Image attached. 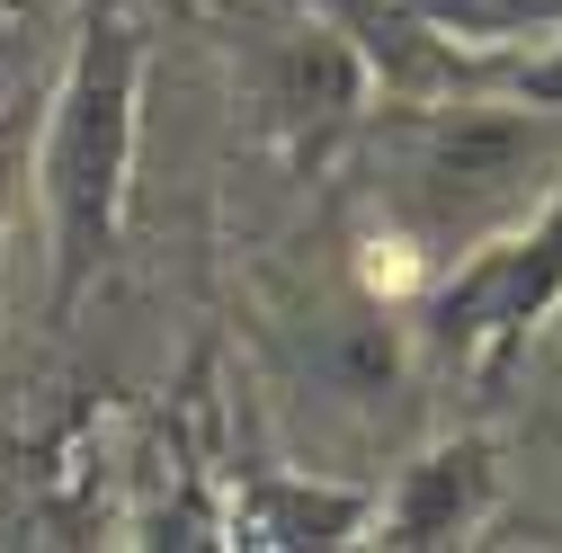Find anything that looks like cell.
<instances>
[{"label": "cell", "instance_id": "cell-1", "mask_svg": "<svg viewBox=\"0 0 562 553\" xmlns=\"http://www.w3.org/2000/svg\"><path fill=\"white\" fill-rule=\"evenodd\" d=\"M375 144V196L384 224L402 233V250L456 259L491 233H509L527 205L553 188L562 170V108H527V99H384V116L367 125Z\"/></svg>", "mask_w": 562, "mask_h": 553}, {"label": "cell", "instance_id": "cell-2", "mask_svg": "<svg viewBox=\"0 0 562 553\" xmlns=\"http://www.w3.org/2000/svg\"><path fill=\"white\" fill-rule=\"evenodd\" d=\"M144 125V27L116 0H90L63 81L36 108V205H45V321H72L116 259Z\"/></svg>", "mask_w": 562, "mask_h": 553}, {"label": "cell", "instance_id": "cell-3", "mask_svg": "<svg viewBox=\"0 0 562 553\" xmlns=\"http://www.w3.org/2000/svg\"><path fill=\"white\" fill-rule=\"evenodd\" d=\"M553 304H562V170L509 233L456 250L447 286L429 295V339H438V358H464V366L482 358L491 366L536 321H553Z\"/></svg>", "mask_w": 562, "mask_h": 553}, {"label": "cell", "instance_id": "cell-4", "mask_svg": "<svg viewBox=\"0 0 562 553\" xmlns=\"http://www.w3.org/2000/svg\"><path fill=\"white\" fill-rule=\"evenodd\" d=\"M491 500H501V455H491V438H438L419 464H402L393 492H375L367 509V535L358 544H393V553H429V544H464Z\"/></svg>", "mask_w": 562, "mask_h": 553}, {"label": "cell", "instance_id": "cell-5", "mask_svg": "<svg viewBox=\"0 0 562 553\" xmlns=\"http://www.w3.org/2000/svg\"><path fill=\"white\" fill-rule=\"evenodd\" d=\"M367 108H375V81H367L358 45H348L330 19L295 27L268 54V125L286 134V153H330Z\"/></svg>", "mask_w": 562, "mask_h": 553}, {"label": "cell", "instance_id": "cell-6", "mask_svg": "<svg viewBox=\"0 0 562 553\" xmlns=\"http://www.w3.org/2000/svg\"><path fill=\"white\" fill-rule=\"evenodd\" d=\"M313 19H330L348 45H358L367 81L384 99H447V90H482V63L456 54L411 0H313Z\"/></svg>", "mask_w": 562, "mask_h": 553}, {"label": "cell", "instance_id": "cell-7", "mask_svg": "<svg viewBox=\"0 0 562 553\" xmlns=\"http://www.w3.org/2000/svg\"><path fill=\"white\" fill-rule=\"evenodd\" d=\"M375 492L358 482H304V473H259L233 500V544L259 553H304V544H358Z\"/></svg>", "mask_w": 562, "mask_h": 553}, {"label": "cell", "instance_id": "cell-8", "mask_svg": "<svg viewBox=\"0 0 562 553\" xmlns=\"http://www.w3.org/2000/svg\"><path fill=\"white\" fill-rule=\"evenodd\" d=\"M419 19H429L456 54L482 63V81H491V63H509L544 36H562V0H411Z\"/></svg>", "mask_w": 562, "mask_h": 553}, {"label": "cell", "instance_id": "cell-9", "mask_svg": "<svg viewBox=\"0 0 562 553\" xmlns=\"http://www.w3.org/2000/svg\"><path fill=\"white\" fill-rule=\"evenodd\" d=\"M482 90H501V99H527V108H562V36L509 54V63H491V81Z\"/></svg>", "mask_w": 562, "mask_h": 553}, {"label": "cell", "instance_id": "cell-10", "mask_svg": "<svg viewBox=\"0 0 562 553\" xmlns=\"http://www.w3.org/2000/svg\"><path fill=\"white\" fill-rule=\"evenodd\" d=\"M27 125H36V108H0V233H10V205H19V170H27Z\"/></svg>", "mask_w": 562, "mask_h": 553}, {"label": "cell", "instance_id": "cell-11", "mask_svg": "<svg viewBox=\"0 0 562 553\" xmlns=\"http://www.w3.org/2000/svg\"><path fill=\"white\" fill-rule=\"evenodd\" d=\"M553 313H562V304H553ZM553 349H562V339H553Z\"/></svg>", "mask_w": 562, "mask_h": 553}]
</instances>
